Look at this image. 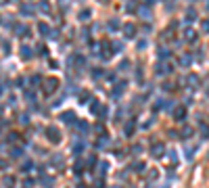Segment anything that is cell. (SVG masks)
Returning a JSON list of instances; mask_svg holds the SVG:
<instances>
[{
  "label": "cell",
  "mask_w": 209,
  "mask_h": 188,
  "mask_svg": "<svg viewBox=\"0 0 209 188\" xmlns=\"http://www.w3.org/2000/svg\"><path fill=\"white\" fill-rule=\"evenodd\" d=\"M46 138L50 140V142H52V144H59V142H61V132H59V128H55V125H48V128H46Z\"/></svg>",
  "instance_id": "1"
},
{
  "label": "cell",
  "mask_w": 209,
  "mask_h": 188,
  "mask_svg": "<svg viewBox=\"0 0 209 188\" xmlns=\"http://www.w3.org/2000/svg\"><path fill=\"white\" fill-rule=\"evenodd\" d=\"M56 88H59V80H56V77H46V80H44V86H42V90L46 92V94H52Z\"/></svg>",
  "instance_id": "2"
},
{
  "label": "cell",
  "mask_w": 209,
  "mask_h": 188,
  "mask_svg": "<svg viewBox=\"0 0 209 188\" xmlns=\"http://www.w3.org/2000/svg\"><path fill=\"white\" fill-rule=\"evenodd\" d=\"M163 153H165V144H163V142H155V144L151 146V157H155V159H161Z\"/></svg>",
  "instance_id": "3"
},
{
  "label": "cell",
  "mask_w": 209,
  "mask_h": 188,
  "mask_svg": "<svg viewBox=\"0 0 209 188\" xmlns=\"http://www.w3.org/2000/svg\"><path fill=\"white\" fill-rule=\"evenodd\" d=\"M172 71H174V67H172V65H169V63H157V65H155V73H157V75H165V73H172Z\"/></svg>",
  "instance_id": "4"
},
{
  "label": "cell",
  "mask_w": 209,
  "mask_h": 188,
  "mask_svg": "<svg viewBox=\"0 0 209 188\" xmlns=\"http://www.w3.org/2000/svg\"><path fill=\"white\" fill-rule=\"evenodd\" d=\"M172 115H174L176 121H184V119H186V107H184V104H178L174 111H172Z\"/></svg>",
  "instance_id": "5"
},
{
  "label": "cell",
  "mask_w": 209,
  "mask_h": 188,
  "mask_svg": "<svg viewBox=\"0 0 209 188\" xmlns=\"http://www.w3.org/2000/svg\"><path fill=\"white\" fill-rule=\"evenodd\" d=\"M125 88H128V82H125V80H121L119 84H115V88H113L111 96H113V98H119V96L125 92Z\"/></svg>",
  "instance_id": "6"
},
{
  "label": "cell",
  "mask_w": 209,
  "mask_h": 188,
  "mask_svg": "<svg viewBox=\"0 0 209 188\" xmlns=\"http://www.w3.org/2000/svg\"><path fill=\"white\" fill-rule=\"evenodd\" d=\"M136 31H138V29H136V25H134V23H125V25H124V36L128 38V40L136 38Z\"/></svg>",
  "instance_id": "7"
},
{
  "label": "cell",
  "mask_w": 209,
  "mask_h": 188,
  "mask_svg": "<svg viewBox=\"0 0 209 188\" xmlns=\"http://www.w3.org/2000/svg\"><path fill=\"white\" fill-rule=\"evenodd\" d=\"M61 121L63 123H77V117H75V113L73 111H65V113H61Z\"/></svg>",
  "instance_id": "8"
},
{
  "label": "cell",
  "mask_w": 209,
  "mask_h": 188,
  "mask_svg": "<svg viewBox=\"0 0 209 188\" xmlns=\"http://www.w3.org/2000/svg\"><path fill=\"white\" fill-rule=\"evenodd\" d=\"M134 130H136V121H128V123H125V128H124V136L125 138H132V134H134Z\"/></svg>",
  "instance_id": "9"
},
{
  "label": "cell",
  "mask_w": 209,
  "mask_h": 188,
  "mask_svg": "<svg viewBox=\"0 0 209 188\" xmlns=\"http://www.w3.org/2000/svg\"><path fill=\"white\" fill-rule=\"evenodd\" d=\"M197 36H199V34H197L192 27H186V29H184V40H186V42H197Z\"/></svg>",
  "instance_id": "10"
},
{
  "label": "cell",
  "mask_w": 209,
  "mask_h": 188,
  "mask_svg": "<svg viewBox=\"0 0 209 188\" xmlns=\"http://www.w3.org/2000/svg\"><path fill=\"white\" fill-rule=\"evenodd\" d=\"M199 134H201L203 140L209 138V123H205V121H199Z\"/></svg>",
  "instance_id": "11"
},
{
  "label": "cell",
  "mask_w": 209,
  "mask_h": 188,
  "mask_svg": "<svg viewBox=\"0 0 209 188\" xmlns=\"http://www.w3.org/2000/svg\"><path fill=\"white\" fill-rule=\"evenodd\" d=\"M38 31H40V34L44 36V38H48L52 29H50V25H48V23H44V21H40V23H38Z\"/></svg>",
  "instance_id": "12"
},
{
  "label": "cell",
  "mask_w": 209,
  "mask_h": 188,
  "mask_svg": "<svg viewBox=\"0 0 209 188\" xmlns=\"http://www.w3.org/2000/svg\"><path fill=\"white\" fill-rule=\"evenodd\" d=\"M186 84L190 86V88H197V86L201 84V80H199V75H197V73H190V75L186 77Z\"/></svg>",
  "instance_id": "13"
},
{
  "label": "cell",
  "mask_w": 209,
  "mask_h": 188,
  "mask_svg": "<svg viewBox=\"0 0 209 188\" xmlns=\"http://www.w3.org/2000/svg\"><path fill=\"white\" fill-rule=\"evenodd\" d=\"M50 163L56 167H63V163H65V159H63V155L61 153H55L52 157H50Z\"/></svg>",
  "instance_id": "14"
},
{
  "label": "cell",
  "mask_w": 209,
  "mask_h": 188,
  "mask_svg": "<svg viewBox=\"0 0 209 188\" xmlns=\"http://www.w3.org/2000/svg\"><path fill=\"white\" fill-rule=\"evenodd\" d=\"M32 56H34V55H32V48L23 44V46H21V59H25V61H29Z\"/></svg>",
  "instance_id": "15"
},
{
  "label": "cell",
  "mask_w": 209,
  "mask_h": 188,
  "mask_svg": "<svg viewBox=\"0 0 209 188\" xmlns=\"http://www.w3.org/2000/svg\"><path fill=\"white\" fill-rule=\"evenodd\" d=\"M15 34H17V36H27V34H29V29L25 27L23 23H17V25H15Z\"/></svg>",
  "instance_id": "16"
},
{
  "label": "cell",
  "mask_w": 209,
  "mask_h": 188,
  "mask_svg": "<svg viewBox=\"0 0 209 188\" xmlns=\"http://www.w3.org/2000/svg\"><path fill=\"white\" fill-rule=\"evenodd\" d=\"M19 13L25 15V17H27V15H34V7H32V4H21V7H19Z\"/></svg>",
  "instance_id": "17"
},
{
  "label": "cell",
  "mask_w": 209,
  "mask_h": 188,
  "mask_svg": "<svg viewBox=\"0 0 209 188\" xmlns=\"http://www.w3.org/2000/svg\"><path fill=\"white\" fill-rule=\"evenodd\" d=\"M19 157H23V148L21 146H13L11 148V159H19Z\"/></svg>",
  "instance_id": "18"
},
{
  "label": "cell",
  "mask_w": 209,
  "mask_h": 188,
  "mask_svg": "<svg viewBox=\"0 0 209 188\" xmlns=\"http://www.w3.org/2000/svg\"><path fill=\"white\" fill-rule=\"evenodd\" d=\"M90 111L94 113V115H100V111H103V104H98V100H90Z\"/></svg>",
  "instance_id": "19"
},
{
  "label": "cell",
  "mask_w": 209,
  "mask_h": 188,
  "mask_svg": "<svg viewBox=\"0 0 209 188\" xmlns=\"http://www.w3.org/2000/svg\"><path fill=\"white\" fill-rule=\"evenodd\" d=\"M190 136H192V128H190V125H184V128H182V132H180V138H190Z\"/></svg>",
  "instance_id": "20"
},
{
  "label": "cell",
  "mask_w": 209,
  "mask_h": 188,
  "mask_svg": "<svg viewBox=\"0 0 209 188\" xmlns=\"http://www.w3.org/2000/svg\"><path fill=\"white\" fill-rule=\"evenodd\" d=\"M190 63H192V56L190 55H182L180 56V65L182 67H190Z\"/></svg>",
  "instance_id": "21"
},
{
  "label": "cell",
  "mask_w": 209,
  "mask_h": 188,
  "mask_svg": "<svg viewBox=\"0 0 209 188\" xmlns=\"http://www.w3.org/2000/svg\"><path fill=\"white\" fill-rule=\"evenodd\" d=\"M29 84H32V86H40V84H44V80H42L40 73H36V75L29 77Z\"/></svg>",
  "instance_id": "22"
},
{
  "label": "cell",
  "mask_w": 209,
  "mask_h": 188,
  "mask_svg": "<svg viewBox=\"0 0 209 188\" xmlns=\"http://www.w3.org/2000/svg\"><path fill=\"white\" fill-rule=\"evenodd\" d=\"M2 184H4L7 188H13L15 186V178L13 176H4V178H2Z\"/></svg>",
  "instance_id": "23"
},
{
  "label": "cell",
  "mask_w": 209,
  "mask_h": 188,
  "mask_svg": "<svg viewBox=\"0 0 209 188\" xmlns=\"http://www.w3.org/2000/svg\"><path fill=\"white\" fill-rule=\"evenodd\" d=\"M90 15H92L90 8H84V11H80V21H88V19H90Z\"/></svg>",
  "instance_id": "24"
},
{
  "label": "cell",
  "mask_w": 209,
  "mask_h": 188,
  "mask_svg": "<svg viewBox=\"0 0 209 188\" xmlns=\"http://www.w3.org/2000/svg\"><path fill=\"white\" fill-rule=\"evenodd\" d=\"M195 17H197L195 8H186V23H192V21H195Z\"/></svg>",
  "instance_id": "25"
},
{
  "label": "cell",
  "mask_w": 209,
  "mask_h": 188,
  "mask_svg": "<svg viewBox=\"0 0 209 188\" xmlns=\"http://www.w3.org/2000/svg\"><path fill=\"white\" fill-rule=\"evenodd\" d=\"M119 27H121V23H119L117 19H109V29H111V31H117Z\"/></svg>",
  "instance_id": "26"
},
{
  "label": "cell",
  "mask_w": 209,
  "mask_h": 188,
  "mask_svg": "<svg viewBox=\"0 0 209 188\" xmlns=\"http://www.w3.org/2000/svg\"><path fill=\"white\" fill-rule=\"evenodd\" d=\"M132 169L136 171V174H142V171H144V163H142V161H136V163L132 165Z\"/></svg>",
  "instance_id": "27"
},
{
  "label": "cell",
  "mask_w": 209,
  "mask_h": 188,
  "mask_svg": "<svg viewBox=\"0 0 209 188\" xmlns=\"http://www.w3.org/2000/svg\"><path fill=\"white\" fill-rule=\"evenodd\" d=\"M169 55H172V52H169V48L159 46V56H161V59H169Z\"/></svg>",
  "instance_id": "28"
},
{
  "label": "cell",
  "mask_w": 209,
  "mask_h": 188,
  "mask_svg": "<svg viewBox=\"0 0 209 188\" xmlns=\"http://www.w3.org/2000/svg\"><path fill=\"white\" fill-rule=\"evenodd\" d=\"M86 100H90V92L88 90H84V92H80V104H84Z\"/></svg>",
  "instance_id": "29"
},
{
  "label": "cell",
  "mask_w": 209,
  "mask_h": 188,
  "mask_svg": "<svg viewBox=\"0 0 209 188\" xmlns=\"http://www.w3.org/2000/svg\"><path fill=\"white\" fill-rule=\"evenodd\" d=\"M84 146H86L84 142H75V144H73V153H75V155H80V153L84 151Z\"/></svg>",
  "instance_id": "30"
},
{
  "label": "cell",
  "mask_w": 209,
  "mask_h": 188,
  "mask_svg": "<svg viewBox=\"0 0 209 188\" xmlns=\"http://www.w3.org/2000/svg\"><path fill=\"white\" fill-rule=\"evenodd\" d=\"M163 109H165V111H174V109H176L174 100H163Z\"/></svg>",
  "instance_id": "31"
},
{
  "label": "cell",
  "mask_w": 209,
  "mask_h": 188,
  "mask_svg": "<svg viewBox=\"0 0 209 188\" xmlns=\"http://www.w3.org/2000/svg\"><path fill=\"white\" fill-rule=\"evenodd\" d=\"M201 31H203V34H209V19H203L201 21Z\"/></svg>",
  "instance_id": "32"
},
{
  "label": "cell",
  "mask_w": 209,
  "mask_h": 188,
  "mask_svg": "<svg viewBox=\"0 0 209 188\" xmlns=\"http://www.w3.org/2000/svg\"><path fill=\"white\" fill-rule=\"evenodd\" d=\"M32 167H34V161H25V163H23V165H21V171H29V169H32Z\"/></svg>",
  "instance_id": "33"
},
{
  "label": "cell",
  "mask_w": 209,
  "mask_h": 188,
  "mask_svg": "<svg viewBox=\"0 0 209 188\" xmlns=\"http://www.w3.org/2000/svg\"><path fill=\"white\" fill-rule=\"evenodd\" d=\"M98 169H100V174H107V171H109V163H107V161H100V165H98Z\"/></svg>",
  "instance_id": "34"
},
{
  "label": "cell",
  "mask_w": 209,
  "mask_h": 188,
  "mask_svg": "<svg viewBox=\"0 0 209 188\" xmlns=\"http://www.w3.org/2000/svg\"><path fill=\"white\" fill-rule=\"evenodd\" d=\"M25 98H27V100H29L32 104H36V94H34L32 90H29V92H25Z\"/></svg>",
  "instance_id": "35"
},
{
  "label": "cell",
  "mask_w": 209,
  "mask_h": 188,
  "mask_svg": "<svg viewBox=\"0 0 209 188\" xmlns=\"http://www.w3.org/2000/svg\"><path fill=\"white\" fill-rule=\"evenodd\" d=\"M77 128H80L82 132H88V130H90V125L86 123V121H77Z\"/></svg>",
  "instance_id": "36"
},
{
  "label": "cell",
  "mask_w": 209,
  "mask_h": 188,
  "mask_svg": "<svg viewBox=\"0 0 209 188\" xmlns=\"http://www.w3.org/2000/svg\"><path fill=\"white\" fill-rule=\"evenodd\" d=\"M136 48H138V50H144V48H146V40H144V38L136 42Z\"/></svg>",
  "instance_id": "37"
},
{
  "label": "cell",
  "mask_w": 209,
  "mask_h": 188,
  "mask_svg": "<svg viewBox=\"0 0 209 188\" xmlns=\"http://www.w3.org/2000/svg\"><path fill=\"white\" fill-rule=\"evenodd\" d=\"M34 186H36V182L32 180V178H27V180L23 182V188H34Z\"/></svg>",
  "instance_id": "38"
},
{
  "label": "cell",
  "mask_w": 209,
  "mask_h": 188,
  "mask_svg": "<svg viewBox=\"0 0 209 188\" xmlns=\"http://www.w3.org/2000/svg\"><path fill=\"white\" fill-rule=\"evenodd\" d=\"M132 153L134 155H140V153H142V144H134L132 146Z\"/></svg>",
  "instance_id": "39"
},
{
  "label": "cell",
  "mask_w": 209,
  "mask_h": 188,
  "mask_svg": "<svg viewBox=\"0 0 209 188\" xmlns=\"http://www.w3.org/2000/svg\"><path fill=\"white\" fill-rule=\"evenodd\" d=\"M94 188H104V180H103V178H96V182H94Z\"/></svg>",
  "instance_id": "40"
},
{
  "label": "cell",
  "mask_w": 209,
  "mask_h": 188,
  "mask_svg": "<svg viewBox=\"0 0 209 188\" xmlns=\"http://www.w3.org/2000/svg\"><path fill=\"white\" fill-rule=\"evenodd\" d=\"M19 121H21V123H23V125H27V123H29V115H27V113H23Z\"/></svg>",
  "instance_id": "41"
},
{
  "label": "cell",
  "mask_w": 209,
  "mask_h": 188,
  "mask_svg": "<svg viewBox=\"0 0 209 188\" xmlns=\"http://www.w3.org/2000/svg\"><path fill=\"white\" fill-rule=\"evenodd\" d=\"M42 184H44L46 188H50V184H52V178H46V176H44V178H42Z\"/></svg>",
  "instance_id": "42"
},
{
  "label": "cell",
  "mask_w": 209,
  "mask_h": 188,
  "mask_svg": "<svg viewBox=\"0 0 209 188\" xmlns=\"http://www.w3.org/2000/svg\"><path fill=\"white\" fill-rule=\"evenodd\" d=\"M128 67H130V61H121V65H119V71H128Z\"/></svg>",
  "instance_id": "43"
},
{
  "label": "cell",
  "mask_w": 209,
  "mask_h": 188,
  "mask_svg": "<svg viewBox=\"0 0 209 188\" xmlns=\"http://www.w3.org/2000/svg\"><path fill=\"white\" fill-rule=\"evenodd\" d=\"M82 167H84V163H82V161H77V163H75V174H77V176H80V174L84 171Z\"/></svg>",
  "instance_id": "44"
},
{
  "label": "cell",
  "mask_w": 209,
  "mask_h": 188,
  "mask_svg": "<svg viewBox=\"0 0 209 188\" xmlns=\"http://www.w3.org/2000/svg\"><path fill=\"white\" fill-rule=\"evenodd\" d=\"M103 73H104L103 69H94V71H92V77H94V80H98V77L103 75Z\"/></svg>",
  "instance_id": "45"
},
{
  "label": "cell",
  "mask_w": 209,
  "mask_h": 188,
  "mask_svg": "<svg viewBox=\"0 0 209 188\" xmlns=\"http://www.w3.org/2000/svg\"><path fill=\"white\" fill-rule=\"evenodd\" d=\"M40 11H44V13H50V7L46 4V2H40Z\"/></svg>",
  "instance_id": "46"
},
{
  "label": "cell",
  "mask_w": 209,
  "mask_h": 188,
  "mask_svg": "<svg viewBox=\"0 0 209 188\" xmlns=\"http://www.w3.org/2000/svg\"><path fill=\"white\" fill-rule=\"evenodd\" d=\"M17 138H19V134H15V132H11V134H8V142H15Z\"/></svg>",
  "instance_id": "47"
},
{
  "label": "cell",
  "mask_w": 209,
  "mask_h": 188,
  "mask_svg": "<svg viewBox=\"0 0 209 188\" xmlns=\"http://www.w3.org/2000/svg\"><path fill=\"white\" fill-rule=\"evenodd\" d=\"M96 165V157H94V155H92L90 159H88V167H94Z\"/></svg>",
  "instance_id": "48"
},
{
  "label": "cell",
  "mask_w": 209,
  "mask_h": 188,
  "mask_svg": "<svg viewBox=\"0 0 209 188\" xmlns=\"http://www.w3.org/2000/svg\"><path fill=\"white\" fill-rule=\"evenodd\" d=\"M124 48V44L121 42H113V50H121Z\"/></svg>",
  "instance_id": "49"
},
{
  "label": "cell",
  "mask_w": 209,
  "mask_h": 188,
  "mask_svg": "<svg viewBox=\"0 0 209 188\" xmlns=\"http://www.w3.org/2000/svg\"><path fill=\"white\" fill-rule=\"evenodd\" d=\"M50 40H56V38H59V31H56V29H52V31H50V36H48Z\"/></svg>",
  "instance_id": "50"
},
{
  "label": "cell",
  "mask_w": 209,
  "mask_h": 188,
  "mask_svg": "<svg viewBox=\"0 0 209 188\" xmlns=\"http://www.w3.org/2000/svg\"><path fill=\"white\" fill-rule=\"evenodd\" d=\"M169 159H172V163H176V161H178V157H176V151H169Z\"/></svg>",
  "instance_id": "51"
},
{
  "label": "cell",
  "mask_w": 209,
  "mask_h": 188,
  "mask_svg": "<svg viewBox=\"0 0 209 188\" xmlns=\"http://www.w3.org/2000/svg\"><path fill=\"white\" fill-rule=\"evenodd\" d=\"M15 86L21 88V86H23V77H17V80H15Z\"/></svg>",
  "instance_id": "52"
},
{
  "label": "cell",
  "mask_w": 209,
  "mask_h": 188,
  "mask_svg": "<svg viewBox=\"0 0 209 188\" xmlns=\"http://www.w3.org/2000/svg\"><path fill=\"white\" fill-rule=\"evenodd\" d=\"M113 155H115L117 159H124V151H119V148H117V151H115V153H113Z\"/></svg>",
  "instance_id": "53"
},
{
  "label": "cell",
  "mask_w": 209,
  "mask_h": 188,
  "mask_svg": "<svg viewBox=\"0 0 209 188\" xmlns=\"http://www.w3.org/2000/svg\"><path fill=\"white\" fill-rule=\"evenodd\" d=\"M163 90H174V84H163Z\"/></svg>",
  "instance_id": "54"
},
{
  "label": "cell",
  "mask_w": 209,
  "mask_h": 188,
  "mask_svg": "<svg viewBox=\"0 0 209 188\" xmlns=\"http://www.w3.org/2000/svg\"><path fill=\"white\" fill-rule=\"evenodd\" d=\"M40 55H42V56H46V55H48V50L44 48V46H40Z\"/></svg>",
  "instance_id": "55"
},
{
  "label": "cell",
  "mask_w": 209,
  "mask_h": 188,
  "mask_svg": "<svg viewBox=\"0 0 209 188\" xmlns=\"http://www.w3.org/2000/svg\"><path fill=\"white\" fill-rule=\"evenodd\" d=\"M7 165H8L7 161H4V159H0V167H7Z\"/></svg>",
  "instance_id": "56"
},
{
  "label": "cell",
  "mask_w": 209,
  "mask_h": 188,
  "mask_svg": "<svg viewBox=\"0 0 209 188\" xmlns=\"http://www.w3.org/2000/svg\"><path fill=\"white\" fill-rule=\"evenodd\" d=\"M2 92H4V86H2V84H0V94H2Z\"/></svg>",
  "instance_id": "57"
},
{
  "label": "cell",
  "mask_w": 209,
  "mask_h": 188,
  "mask_svg": "<svg viewBox=\"0 0 209 188\" xmlns=\"http://www.w3.org/2000/svg\"><path fill=\"white\" fill-rule=\"evenodd\" d=\"M146 188H151V186H146Z\"/></svg>",
  "instance_id": "58"
},
{
  "label": "cell",
  "mask_w": 209,
  "mask_h": 188,
  "mask_svg": "<svg viewBox=\"0 0 209 188\" xmlns=\"http://www.w3.org/2000/svg\"><path fill=\"white\" fill-rule=\"evenodd\" d=\"M117 188H119V186H117Z\"/></svg>",
  "instance_id": "59"
}]
</instances>
